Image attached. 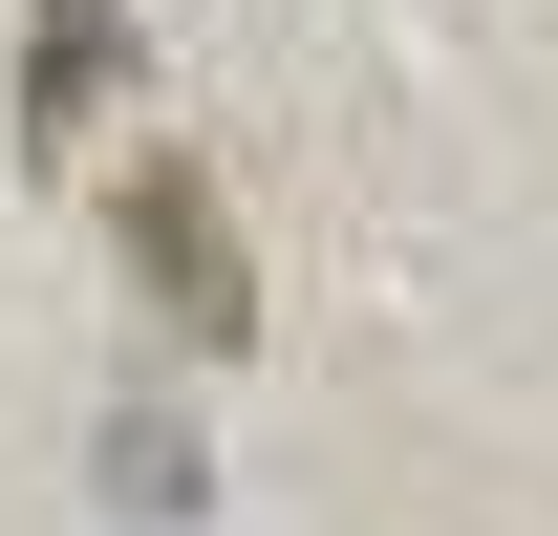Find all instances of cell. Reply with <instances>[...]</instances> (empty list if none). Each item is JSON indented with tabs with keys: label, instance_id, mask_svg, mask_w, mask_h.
Instances as JSON below:
<instances>
[{
	"label": "cell",
	"instance_id": "6da1fadb",
	"mask_svg": "<svg viewBox=\"0 0 558 536\" xmlns=\"http://www.w3.org/2000/svg\"><path fill=\"white\" fill-rule=\"evenodd\" d=\"M130 236H150V279H172V301H236V279H215V215H194V172H150V194H130Z\"/></svg>",
	"mask_w": 558,
	"mask_h": 536
}]
</instances>
